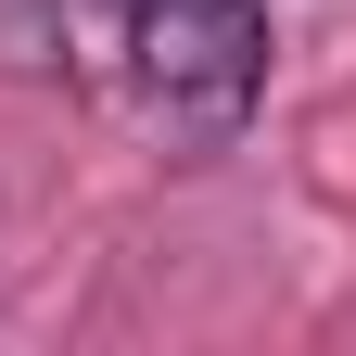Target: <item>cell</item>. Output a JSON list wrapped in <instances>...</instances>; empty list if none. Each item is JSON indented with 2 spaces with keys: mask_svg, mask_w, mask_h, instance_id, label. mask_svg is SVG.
<instances>
[{
  "mask_svg": "<svg viewBox=\"0 0 356 356\" xmlns=\"http://www.w3.org/2000/svg\"><path fill=\"white\" fill-rule=\"evenodd\" d=\"M127 89L165 140H229L267 89V13L254 0H127Z\"/></svg>",
  "mask_w": 356,
  "mask_h": 356,
  "instance_id": "1",
  "label": "cell"
}]
</instances>
